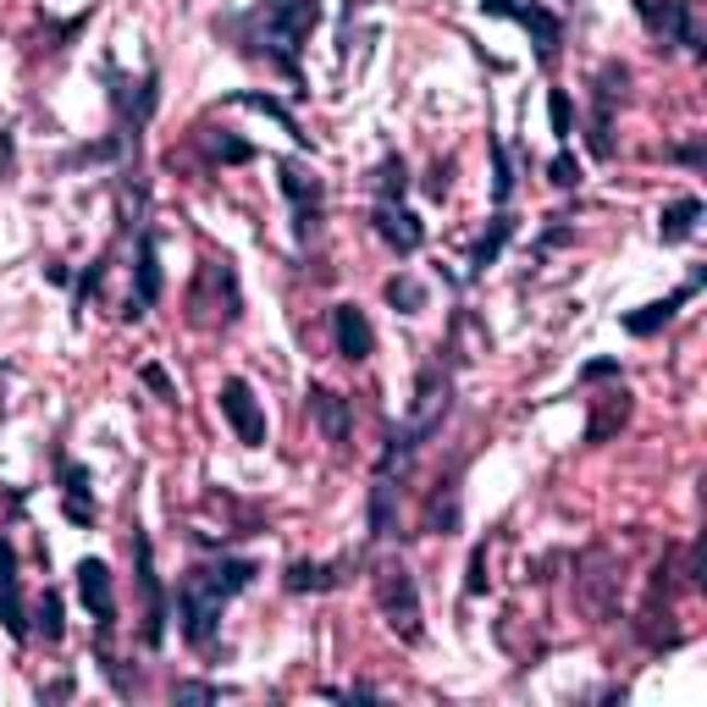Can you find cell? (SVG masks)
<instances>
[{
    "instance_id": "cell-1",
    "label": "cell",
    "mask_w": 707,
    "mask_h": 707,
    "mask_svg": "<svg viewBox=\"0 0 707 707\" xmlns=\"http://www.w3.org/2000/svg\"><path fill=\"white\" fill-rule=\"evenodd\" d=\"M254 580V564L249 559H221V564H205V570H189L183 586H177V613H183V636L189 647H211L216 642V625H221V608Z\"/></svg>"
},
{
    "instance_id": "cell-2",
    "label": "cell",
    "mask_w": 707,
    "mask_h": 707,
    "mask_svg": "<svg viewBox=\"0 0 707 707\" xmlns=\"http://www.w3.org/2000/svg\"><path fill=\"white\" fill-rule=\"evenodd\" d=\"M315 23H321V0H260L243 17L249 45H260L288 77H299V45L310 39Z\"/></svg>"
},
{
    "instance_id": "cell-3",
    "label": "cell",
    "mask_w": 707,
    "mask_h": 707,
    "mask_svg": "<svg viewBox=\"0 0 707 707\" xmlns=\"http://www.w3.org/2000/svg\"><path fill=\"white\" fill-rule=\"evenodd\" d=\"M448 376H442V366H420V376H415V404H409V420L393 431V442H387V454H382V470H393V459H404V454H415L420 442L442 426V415H448Z\"/></svg>"
},
{
    "instance_id": "cell-4",
    "label": "cell",
    "mask_w": 707,
    "mask_h": 707,
    "mask_svg": "<svg viewBox=\"0 0 707 707\" xmlns=\"http://www.w3.org/2000/svg\"><path fill=\"white\" fill-rule=\"evenodd\" d=\"M376 608H382V619L393 625V636L398 642H420L426 631H420V591H415V575L404 570V564H376Z\"/></svg>"
},
{
    "instance_id": "cell-5",
    "label": "cell",
    "mask_w": 707,
    "mask_h": 707,
    "mask_svg": "<svg viewBox=\"0 0 707 707\" xmlns=\"http://www.w3.org/2000/svg\"><path fill=\"white\" fill-rule=\"evenodd\" d=\"M575 602L586 619H613V608H619V559L602 542H591L575 559Z\"/></svg>"
},
{
    "instance_id": "cell-6",
    "label": "cell",
    "mask_w": 707,
    "mask_h": 707,
    "mask_svg": "<svg viewBox=\"0 0 707 707\" xmlns=\"http://www.w3.org/2000/svg\"><path fill=\"white\" fill-rule=\"evenodd\" d=\"M216 404H221V415H227V426L238 431L243 448H265V409L254 404V387H249L243 376H227L221 393H216Z\"/></svg>"
},
{
    "instance_id": "cell-7",
    "label": "cell",
    "mask_w": 707,
    "mask_h": 707,
    "mask_svg": "<svg viewBox=\"0 0 707 707\" xmlns=\"http://www.w3.org/2000/svg\"><path fill=\"white\" fill-rule=\"evenodd\" d=\"M481 12L514 17V23H519L530 39H537L542 61H553V56H559V45H564V23H559L553 12H542V7H525V0H481Z\"/></svg>"
},
{
    "instance_id": "cell-8",
    "label": "cell",
    "mask_w": 707,
    "mask_h": 707,
    "mask_svg": "<svg viewBox=\"0 0 707 707\" xmlns=\"http://www.w3.org/2000/svg\"><path fill=\"white\" fill-rule=\"evenodd\" d=\"M636 17L652 39L663 45H696V23H691V0H636Z\"/></svg>"
},
{
    "instance_id": "cell-9",
    "label": "cell",
    "mask_w": 707,
    "mask_h": 707,
    "mask_svg": "<svg viewBox=\"0 0 707 707\" xmlns=\"http://www.w3.org/2000/svg\"><path fill=\"white\" fill-rule=\"evenodd\" d=\"M133 553H139V586H144V642L160 647L166 642V597H160V580H155V553H149L144 530H133Z\"/></svg>"
},
{
    "instance_id": "cell-10",
    "label": "cell",
    "mask_w": 707,
    "mask_h": 707,
    "mask_svg": "<svg viewBox=\"0 0 707 707\" xmlns=\"http://www.w3.org/2000/svg\"><path fill=\"white\" fill-rule=\"evenodd\" d=\"M0 625L12 642H28V602H23V580H17V553L12 542H0Z\"/></svg>"
},
{
    "instance_id": "cell-11",
    "label": "cell",
    "mask_w": 707,
    "mask_h": 707,
    "mask_svg": "<svg viewBox=\"0 0 707 707\" xmlns=\"http://www.w3.org/2000/svg\"><path fill=\"white\" fill-rule=\"evenodd\" d=\"M332 337H337V354L343 360H371V348H376V332H371V321H366V310L360 304H337L332 310Z\"/></svg>"
},
{
    "instance_id": "cell-12",
    "label": "cell",
    "mask_w": 707,
    "mask_h": 707,
    "mask_svg": "<svg viewBox=\"0 0 707 707\" xmlns=\"http://www.w3.org/2000/svg\"><path fill=\"white\" fill-rule=\"evenodd\" d=\"M77 597L88 602V613L100 619V625H111L117 619V591H111V570L100 559H83L77 564Z\"/></svg>"
},
{
    "instance_id": "cell-13",
    "label": "cell",
    "mask_w": 707,
    "mask_h": 707,
    "mask_svg": "<svg viewBox=\"0 0 707 707\" xmlns=\"http://www.w3.org/2000/svg\"><path fill=\"white\" fill-rule=\"evenodd\" d=\"M376 238H382L387 249H398V254H415V249L426 243V227H420V216L404 211V205H376Z\"/></svg>"
},
{
    "instance_id": "cell-14",
    "label": "cell",
    "mask_w": 707,
    "mask_h": 707,
    "mask_svg": "<svg viewBox=\"0 0 707 707\" xmlns=\"http://www.w3.org/2000/svg\"><path fill=\"white\" fill-rule=\"evenodd\" d=\"M310 415L321 420V436L332 442V448H343L348 431H354V409H348V398L332 393V387H315V393H310Z\"/></svg>"
},
{
    "instance_id": "cell-15",
    "label": "cell",
    "mask_w": 707,
    "mask_h": 707,
    "mask_svg": "<svg viewBox=\"0 0 707 707\" xmlns=\"http://www.w3.org/2000/svg\"><path fill=\"white\" fill-rule=\"evenodd\" d=\"M702 277H707V272H696V277H691L680 293H669V299H658V304H642L636 315H625V332H631V337H652V332H663V326L674 321V310H680V304H685V299L702 288Z\"/></svg>"
},
{
    "instance_id": "cell-16",
    "label": "cell",
    "mask_w": 707,
    "mask_h": 707,
    "mask_svg": "<svg viewBox=\"0 0 707 707\" xmlns=\"http://www.w3.org/2000/svg\"><path fill=\"white\" fill-rule=\"evenodd\" d=\"M155 299H160V254H155V238L144 232V238H139V293L128 299V310H122V315H128V321H139Z\"/></svg>"
},
{
    "instance_id": "cell-17",
    "label": "cell",
    "mask_w": 707,
    "mask_h": 707,
    "mask_svg": "<svg viewBox=\"0 0 707 707\" xmlns=\"http://www.w3.org/2000/svg\"><path fill=\"white\" fill-rule=\"evenodd\" d=\"M631 420V393L625 387H613V393H602L597 404H591V420H586V442H608L619 426Z\"/></svg>"
},
{
    "instance_id": "cell-18",
    "label": "cell",
    "mask_w": 707,
    "mask_h": 707,
    "mask_svg": "<svg viewBox=\"0 0 707 707\" xmlns=\"http://www.w3.org/2000/svg\"><path fill=\"white\" fill-rule=\"evenodd\" d=\"M277 171H283V194L299 205V238H304V221H315V205H321V183H315V177H304L293 160H283Z\"/></svg>"
},
{
    "instance_id": "cell-19",
    "label": "cell",
    "mask_w": 707,
    "mask_h": 707,
    "mask_svg": "<svg viewBox=\"0 0 707 707\" xmlns=\"http://www.w3.org/2000/svg\"><path fill=\"white\" fill-rule=\"evenodd\" d=\"M696 221H702V200H674V205H663V216H658V238L663 243H685L691 232H696Z\"/></svg>"
},
{
    "instance_id": "cell-20",
    "label": "cell",
    "mask_w": 707,
    "mask_h": 707,
    "mask_svg": "<svg viewBox=\"0 0 707 707\" xmlns=\"http://www.w3.org/2000/svg\"><path fill=\"white\" fill-rule=\"evenodd\" d=\"M442 492H431V503H426V525L436 530V537H448V530L459 525V487H454V476L448 481H436Z\"/></svg>"
},
{
    "instance_id": "cell-21",
    "label": "cell",
    "mask_w": 707,
    "mask_h": 707,
    "mask_svg": "<svg viewBox=\"0 0 707 707\" xmlns=\"http://www.w3.org/2000/svg\"><path fill=\"white\" fill-rule=\"evenodd\" d=\"M283 586L288 591H326V586H337V575L326 564H315V559H293L288 575H283Z\"/></svg>"
},
{
    "instance_id": "cell-22",
    "label": "cell",
    "mask_w": 707,
    "mask_h": 707,
    "mask_svg": "<svg viewBox=\"0 0 707 707\" xmlns=\"http://www.w3.org/2000/svg\"><path fill=\"white\" fill-rule=\"evenodd\" d=\"M508 232H514V216H503V211H498V216H492V232H487V238L476 243V254H470V272H487V265L503 254Z\"/></svg>"
},
{
    "instance_id": "cell-23",
    "label": "cell",
    "mask_w": 707,
    "mask_h": 707,
    "mask_svg": "<svg viewBox=\"0 0 707 707\" xmlns=\"http://www.w3.org/2000/svg\"><path fill=\"white\" fill-rule=\"evenodd\" d=\"M404 189H409V166H404V155H387V160L376 166V194H382V205H398Z\"/></svg>"
},
{
    "instance_id": "cell-24",
    "label": "cell",
    "mask_w": 707,
    "mask_h": 707,
    "mask_svg": "<svg viewBox=\"0 0 707 707\" xmlns=\"http://www.w3.org/2000/svg\"><path fill=\"white\" fill-rule=\"evenodd\" d=\"M371 537L376 542L393 537V481L387 476H376V487H371Z\"/></svg>"
},
{
    "instance_id": "cell-25",
    "label": "cell",
    "mask_w": 707,
    "mask_h": 707,
    "mask_svg": "<svg viewBox=\"0 0 707 707\" xmlns=\"http://www.w3.org/2000/svg\"><path fill=\"white\" fill-rule=\"evenodd\" d=\"M387 304L404 310V315H415V310H426V288H420L415 277H393V283H387Z\"/></svg>"
},
{
    "instance_id": "cell-26",
    "label": "cell",
    "mask_w": 707,
    "mask_h": 707,
    "mask_svg": "<svg viewBox=\"0 0 707 707\" xmlns=\"http://www.w3.org/2000/svg\"><path fill=\"white\" fill-rule=\"evenodd\" d=\"M508 194H514V166H508V149L492 139V200L508 205Z\"/></svg>"
},
{
    "instance_id": "cell-27",
    "label": "cell",
    "mask_w": 707,
    "mask_h": 707,
    "mask_svg": "<svg viewBox=\"0 0 707 707\" xmlns=\"http://www.w3.org/2000/svg\"><path fill=\"white\" fill-rule=\"evenodd\" d=\"M548 117H553V133L570 144V133H575V111H570V95H564V88H553V95H548Z\"/></svg>"
},
{
    "instance_id": "cell-28",
    "label": "cell",
    "mask_w": 707,
    "mask_h": 707,
    "mask_svg": "<svg viewBox=\"0 0 707 707\" xmlns=\"http://www.w3.org/2000/svg\"><path fill=\"white\" fill-rule=\"evenodd\" d=\"M548 177H553V189H575V183H580V160L564 149V155L548 160Z\"/></svg>"
},
{
    "instance_id": "cell-29",
    "label": "cell",
    "mask_w": 707,
    "mask_h": 707,
    "mask_svg": "<svg viewBox=\"0 0 707 707\" xmlns=\"http://www.w3.org/2000/svg\"><path fill=\"white\" fill-rule=\"evenodd\" d=\"M39 631H45V642H61V597L56 591H45V602H39Z\"/></svg>"
},
{
    "instance_id": "cell-30",
    "label": "cell",
    "mask_w": 707,
    "mask_h": 707,
    "mask_svg": "<svg viewBox=\"0 0 707 707\" xmlns=\"http://www.w3.org/2000/svg\"><path fill=\"white\" fill-rule=\"evenodd\" d=\"M216 155H221L227 166H243V160H254V144H243V139L221 133V139H216Z\"/></svg>"
},
{
    "instance_id": "cell-31",
    "label": "cell",
    "mask_w": 707,
    "mask_h": 707,
    "mask_svg": "<svg viewBox=\"0 0 707 707\" xmlns=\"http://www.w3.org/2000/svg\"><path fill=\"white\" fill-rule=\"evenodd\" d=\"M487 591V548L470 553V580H465V597H481Z\"/></svg>"
},
{
    "instance_id": "cell-32",
    "label": "cell",
    "mask_w": 707,
    "mask_h": 707,
    "mask_svg": "<svg viewBox=\"0 0 707 707\" xmlns=\"http://www.w3.org/2000/svg\"><path fill=\"white\" fill-rule=\"evenodd\" d=\"M61 508H67V519H72V525H88V519H95V498H77V492H67V498H61Z\"/></svg>"
},
{
    "instance_id": "cell-33",
    "label": "cell",
    "mask_w": 707,
    "mask_h": 707,
    "mask_svg": "<svg viewBox=\"0 0 707 707\" xmlns=\"http://www.w3.org/2000/svg\"><path fill=\"white\" fill-rule=\"evenodd\" d=\"M171 696H177V702H216L221 691H216V685H200V680H177Z\"/></svg>"
},
{
    "instance_id": "cell-34",
    "label": "cell",
    "mask_w": 707,
    "mask_h": 707,
    "mask_svg": "<svg viewBox=\"0 0 707 707\" xmlns=\"http://www.w3.org/2000/svg\"><path fill=\"white\" fill-rule=\"evenodd\" d=\"M139 376H144V387H149V393H160V398H177V387H171V376H166L160 366H139Z\"/></svg>"
},
{
    "instance_id": "cell-35",
    "label": "cell",
    "mask_w": 707,
    "mask_h": 707,
    "mask_svg": "<svg viewBox=\"0 0 707 707\" xmlns=\"http://www.w3.org/2000/svg\"><path fill=\"white\" fill-rule=\"evenodd\" d=\"M61 492H77V498H88V470L67 459V465H61Z\"/></svg>"
},
{
    "instance_id": "cell-36",
    "label": "cell",
    "mask_w": 707,
    "mask_h": 707,
    "mask_svg": "<svg viewBox=\"0 0 707 707\" xmlns=\"http://www.w3.org/2000/svg\"><path fill=\"white\" fill-rule=\"evenodd\" d=\"M448 171H454V160H436V166H431V177H426V194H431V200L448 194Z\"/></svg>"
},
{
    "instance_id": "cell-37",
    "label": "cell",
    "mask_w": 707,
    "mask_h": 707,
    "mask_svg": "<svg viewBox=\"0 0 707 707\" xmlns=\"http://www.w3.org/2000/svg\"><path fill=\"white\" fill-rule=\"evenodd\" d=\"M608 376H619V366H613V360H591V366L580 371V382H608Z\"/></svg>"
},
{
    "instance_id": "cell-38",
    "label": "cell",
    "mask_w": 707,
    "mask_h": 707,
    "mask_svg": "<svg viewBox=\"0 0 707 707\" xmlns=\"http://www.w3.org/2000/svg\"><path fill=\"white\" fill-rule=\"evenodd\" d=\"M674 160H685V166H702V144H685V149H674Z\"/></svg>"
}]
</instances>
